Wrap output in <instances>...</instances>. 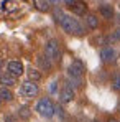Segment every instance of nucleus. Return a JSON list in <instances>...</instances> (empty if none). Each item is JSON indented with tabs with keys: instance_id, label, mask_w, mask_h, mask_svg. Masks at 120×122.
<instances>
[{
	"instance_id": "f257e3e1",
	"label": "nucleus",
	"mask_w": 120,
	"mask_h": 122,
	"mask_svg": "<svg viewBox=\"0 0 120 122\" xmlns=\"http://www.w3.org/2000/svg\"><path fill=\"white\" fill-rule=\"evenodd\" d=\"M59 26L69 35L74 36H82L84 35V26L81 25V21L71 15H62V18L59 20Z\"/></svg>"
},
{
	"instance_id": "f03ea898",
	"label": "nucleus",
	"mask_w": 120,
	"mask_h": 122,
	"mask_svg": "<svg viewBox=\"0 0 120 122\" xmlns=\"http://www.w3.org/2000/svg\"><path fill=\"white\" fill-rule=\"evenodd\" d=\"M36 112L40 114L41 117H44V119H51L54 116V112H56L53 101L49 97H41L40 101L36 102Z\"/></svg>"
},
{
	"instance_id": "7ed1b4c3",
	"label": "nucleus",
	"mask_w": 120,
	"mask_h": 122,
	"mask_svg": "<svg viewBox=\"0 0 120 122\" xmlns=\"http://www.w3.org/2000/svg\"><path fill=\"white\" fill-rule=\"evenodd\" d=\"M44 56L51 61H58L61 58V50H59V43L56 40H48L44 45Z\"/></svg>"
},
{
	"instance_id": "20e7f679",
	"label": "nucleus",
	"mask_w": 120,
	"mask_h": 122,
	"mask_svg": "<svg viewBox=\"0 0 120 122\" xmlns=\"http://www.w3.org/2000/svg\"><path fill=\"white\" fill-rule=\"evenodd\" d=\"M99 55H100L102 63H105V64H112V63L117 61V51L112 46H102Z\"/></svg>"
},
{
	"instance_id": "39448f33",
	"label": "nucleus",
	"mask_w": 120,
	"mask_h": 122,
	"mask_svg": "<svg viewBox=\"0 0 120 122\" xmlns=\"http://www.w3.org/2000/svg\"><path fill=\"white\" fill-rule=\"evenodd\" d=\"M20 92L23 96H26V97H35V96H38V92H40V87H38V84L33 81H26L21 84L20 87Z\"/></svg>"
},
{
	"instance_id": "423d86ee",
	"label": "nucleus",
	"mask_w": 120,
	"mask_h": 122,
	"mask_svg": "<svg viewBox=\"0 0 120 122\" xmlns=\"http://www.w3.org/2000/svg\"><path fill=\"white\" fill-rule=\"evenodd\" d=\"M58 94H59V99H61L62 104H67V102L74 101V97H76V92H74V89H72L69 84H64Z\"/></svg>"
},
{
	"instance_id": "0eeeda50",
	"label": "nucleus",
	"mask_w": 120,
	"mask_h": 122,
	"mask_svg": "<svg viewBox=\"0 0 120 122\" xmlns=\"http://www.w3.org/2000/svg\"><path fill=\"white\" fill-rule=\"evenodd\" d=\"M84 71H86L84 64H82L79 60H74L71 64H69V68H67V76H77V78H82V76H84Z\"/></svg>"
},
{
	"instance_id": "6e6552de",
	"label": "nucleus",
	"mask_w": 120,
	"mask_h": 122,
	"mask_svg": "<svg viewBox=\"0 0 120 122\" xmlns=\"http://www.w3.org/2000/svg\"><path fill=\"white\" fill-rule=\"evenodd\" d=\"M7 73L13 74L15 78L21 76V74L25 73V69H23V64H21V61H18V60H12V61H8V64H7Z\"/></svg>"
},
{
	"instance_id": "1a4fd4ad",
	"label": "nucleus",
	"mask_w": 120,
	"mask_h": 122,
	"mask_svg": "<svg viewBox=\"0 0 120 122\" xmlns=\"http://www.w3.org/2000/svg\"><path fill=\"white\" fill-rule=\"evenodd\" d=\"M69 8H71L72 13H76V15H86V13H87V3H86L84 0H74Z\"/></svg>"
},
{
	"instance_id": "9d476101",
	"label": "nucleus",
	"mask_w": 120,
	"mask_h": 122,
	"mask_svg": "<svg viewBox=\"0 0 120 122\" xmlns=\"http://www.w3.org/2000/svg\"><path fill=\"white\" fill-rule=\"evenodd\" d=\"M99 13L102 15V18H105V20H112V18L115 17L114 7L109 5V3H102V5H100L99 7Z\"/></svg>"
},
{
	"instance_id": "9b49d317",
	"label": "nucleus",
	"mask_w": 120,
	"mask_h": 122,
	"mask_svg": "<svg viewBox=\"0 0 120 122\" xmlns=\"http://www.w3.org/2000/svg\"><path fill=\"white\" fill-rule=\"evenodd\" d=\"M0 84L7 86V87H12L17 84V78L10 73H5V74H0Z\"/></svg>"
},
{
	"instance_id": "f8f14e48",
	"label": "nucleus",
	"mask_w": 120,
	"mask_h": 122,
	"mask_svg": "<svg viewBox=\"0 0 120 122\" xmlns=\"http://www.w3.org/2000/svg\"><path fill=\"white\" fill-rule=\"evenodd\" d=\"M84 20H86L87 28H91V30H96L99 26V18H97L96 13H86V18Z\"/></svg>"
},
{
	"instance_id": "ddd939ff",
	"label": "nucleus",
	"mask_w": 120,
	"mask_h": 122,
	"mask_svg": "<svg viewBox=\"0 0 120 122\" xmlns=\"http://www.w3.org/2000/svg\"><path fill=\"white\" fill-rule=\"evenodd\" d=\"M36 63H38L41 71H49V69H51V61L48 60L44 55H40V56L36 58Z\"/></svg>"
},
{
	"instance_id": "4468645a",
	"label": "nucleus",
	"mask_w": 120,
	"mask_h": 122,
	"mask_svg": "<svg viewBox=\"0 0 120 122\" xmlns=\"http://www.w3.org/2000/svg\"><path fill=\"white\" fill-rule=\"evenodd\" d=\"M26 76H28V81H33V82L41 81V71H40V69L30 68V69L26 71Z\"/></svg>"
},
{
	"instance_id": "2eb2a0df",
	"label": "nucleus",
	"mask_w": 120,
	"mask_h": 122,
	"mask_svg": "<svg viewBox=\"0 0 120 122\" xmlns=\"http://www.w3.org/2000/svg\"><path fill=\"white\" fill-rule=\"evenodd\" d=\"M0 99H2V101H7V102L13 101V92H12L7 86H2V87H0Z\"/></svg>"
},
{
	"instance_id": "dca6fc26",
	"label": "nucleus",
	"mask_w": 120,
	"mask_h": 122,
	"mask_svg": "<svg viewBox=\"0 0 120 122\" xmlns=\"http://www.w3.org/2000/svg\"><path fill=\"white\" fill-rule=\"evenodd\" d=\"M33 5L36 7V10H40L43 13H46L49 10V2L48 0H33Z\"/></svg>"
},
{
	"instance_id": "f3484780",
	"label": "nucleus",
	"mask_w": 120,
	"mask_h": 122,
	"mask_svg": "<svg viewBox=\"0 0 120 122\" xmlns=\"http://www.w3.org/2000/svg\"><path fill=\"white\" fill-rule=\"evenodd\" d=\"M18 117L23 119V121H28L31 117V109L28 106H21L20 109H18Z\"/></svg>"
},
{
	"instance_id": "a211bd4d",
	"label": "nucleus",
	"mask_w": 120,
	"mask_h": 122,
	"mask_svg": "<svg viewBox=\"0 0 120 122\" xmlns=\"http://www.w3.org/2000/svg\"><path fill=\"white\" fill-rule=\"evenodd\" d=\"M67 84L72 87V89H76V87H82V78H77V76H67Z\"/></svg>"
},
{
	"instance_id": "6ab92c4d",
	"label": "nucleus",
	"mask_w": 120,
	"mask_h": 122,
	"mask_svg": "<svg viewBox=\"0 0 120 122\" xmlns=\"http://www.w3.org/2000/svg\"><path fill=\"white\" fill-rule=\"evenodd\" d=\"M91 43L94 45V46H104V45H107L109 43V38L107 36H104V35H97V36H94Z\"/></svg>"
},
{
	"instance_id": "aec40b11",
	"label": "nucleus",
	"mask_w": 120,
	"mask_h": 122,
	"mask_svg": "<svg viewBox=\"0 0 120 122\" xmlns=\"http://www.w3.org/2000/svg\"><path fill=\"white\" fill-rule=\"evenodd\" d=\"M17 7H15V2H12V0H3L2 2V10L5 12V13H8V12H13Z\"/></svg>"
},
{
	"instance_id": "412c9836",
	"label": "nucleus",
	"mask_w": 120,
	"mask_h": 122,
	"mask_svg": "<svg viewBox=\"0 0 120 122\" xmlns=\"http://www.w3.org/2000/svg\"><path fill=\"white\" fill-rule=\"evenodd\" d=\"M58 87H59L58 81H51V82H49V87H48V89H49V94H58V92H59Z\"/></svg>"
},
{
	"instance_id": "4be33fe9",
	"label": "nucleus",
	"mask_w": 120,
	"mask_h": 122,
	"mask_svg": "<svg viewBox=\"0 0 120 122\" xmlns=\"http://www.w3.org/2000/svg\"><path fill=\"white\" fill-rule=\"evenodd\" d=\"M112 84H114V89H115V91H120V73H117V74L114 76Z\"/></svg>"
},
{
	"instance_id": "5701e85b",
	"label": "nucleus",
	"mask_w": 120,
	"mask_h": 122,
	"mask_svg": "<svg viewBox=\"0 0 120 122\" xmlns=\"http://www.w3.org/2000/svg\"><path fill=\"white\" fill-rule=\"evenodd\" d=\"M109 40H112V41H120V25L117 26V30L112 33V36H110Z\"/></svg>"
},
{
	"instance_id": "b1692460",
	"label": "nucleus",
	"mask_w": 120,
	"mask_h": 122,
	"mask_svg": "<svg viewBox=\"0 0 120 122\" xmlns=\"http://www.w3.org/2000/svg\"><path fill=\"white\" fill-rule=\"evenodd\" d=\"M62 15H64V13H62L61 10H54V15H53V17H54V20H56L58 23H59V20L62 18Z\"/></svg>"
},
{
	"instance_id": "393cba45",
	"label": "nucleus",
	"mask_w": 120,
	"mask_h": 122,
	"mask_svg": "<svg viewBox=\"0 0 120 122\" xmlns=\"http://www.w3.org/2000/svg\"><path fill=\"white\" fill-rule=\"evenodd\" d=\"M5 122H17L12 116H5Z\"/></svg>"
},
{
	"instance_id": "a878e982",
	"label": "nucleus",
	"mask_w": 120,
	"mask_h": 122,
	"mask_svg": "<svg viewBox=\"0 0 120 122\" xmlns=\"http://www.w3.org/2000/svg\"><path fill=\"white\" fill-rule=\"evenodd\" d=\"M64 2H66V5H67V7H71V5H72V2H74V0H64Z\"/></svg>"
},
{
	"instance_id": "bb28decb",
	"label": "nucleus",
	"mask_w": 120,
	"mask_h": 122,
	"mask_svg": "<svg viewBox=\"0 0 120 122\" xmlns=\"http://www.w3.org/2000/svg\"><path fill=\"white\" fill-rule=\"evenodd\" d=\"M48 2H49V3H54V5H58L61 0H48Z\"/></svg>"
},
{
	"instance_id": "cd10ccee",
	"label": "nucleus",
	"mask_w": 120,
	"mask_h": 122,
	"mask_svg": "<svg viewBox=\"0 0 120 122\" xmlns=\"http://www.w3.org/2000/svg\"><path fill=\"white\" fill-rule=\"evenodd\" d=\"M2 68H3V61L0 60V74H2Z\"/></svg>"
},
{
	"instance_id": "c85d7f7f",
	"label": "nucleus",
	"mask_w": 120,
	"mask_h": 122,
	"mask_svg": "<svg viewBox=\"0 0 120 122\" xmlns=\"http://www.w3.org/2000/svg\"><path fill=\"white\" fill-rule=\"evenodd\" d=\"M115 20H117V23H119V25H120V13H119V15H117V18H115Z\"/></svg>"
},
{
	"instance_id": "c756f323",
	"label": "nucleus",
	"mask_w": 120,
	"mask_h": 122,
	"mask_svg": "<svg viewBox=\"0 0 120 122\" xmlns=\"http://www.w3.org/2000/svg\"><path fill=\"white\" fill-rule=\"evenodd\" d=\"M109 122H120V121H117V119H110Z\"/></svg>"
},
{
	"instance_id": "7c9ffc66",
	"label": "nucleus",
	"mask_w": 120,
	"mask_h": 122,
	"mask_svg": "<svg viewBox=\"0 0 120 122\" xmlns=\"http://www.w3.org/2000/svg\"><path fill=\"white\" fill-rule=\"evenodd\" d=\"M91 122H100V121H91Z\"/></svg>"
},
{
	"instance_id": "2f4dec72",
	"label": "nucleus",
	"mask_w": 120,
	"mask_h": 122,
	"mask_svg": "<svg viewBox=\"0 0 120 122\" xmlns=\"http://www.w3.org/2000/svg\"><path fill=\"white\" fill-rule=\"evenodd\" d=\"M0 104H2V99H0Z\"/></svg>"
}]
</instances>
